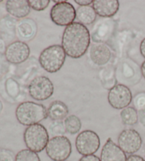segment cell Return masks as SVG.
I'll return each mask as SVG.
<instances>
[{
	"instance_id": "obj_29",
	"label": "cell",
	"mask_w": 145,
	"mask_h": 161,
	"mask_svg": "<svg viewBox=\"0 0 145 161\" xmlns=\"http://www.w3.org/2000/svg\"><path fill=\"white\" fill-rule=\"evenodd\" d=\"M139 50H140L141 55L145 58V38L141 41L140 46H139Z\"/></svg>"
},
{
	"instance_id": "obj_23",
	"label": "cell",
	"mask_w": 145,
	"mask_h": 161,
	"mask_svg": "<svg viewBox=\"0 0 145 161\" xmlns=\"http://www.w3.org/2000/svg\"><path fill=\"white\" fill-rule=\"evenodd\" d=\"M49 131L51 134L55 136H61L67 132L65 124L62 121H53L49 126Z\"/></svg>"
},
{
	"instance_id": "obj_16",
	"label": "cell",
	"mask_w": 145,
	"mask_h": 161,
	"mask_svg": "<svg viewBox=\"0 0 145 161\" xmlns=\"http://www.w3.org/2000/svg\"><path fill=\"white\" fill-rule=\"evenodd\" d=\"M30 8L28 0H8L6 10L9 15L17 19H23L30 14Z\"/></svg>"
},
{
	"instance_id": "obj_5",
	"label": "cell",
	"mask_w": 145,
	"mask_h": 161,
	"mask_svg": "<svg viewBox=\"0 0 145 161\" xmlns=\"http://www.w3.org/2000/svg\"><path fill=\"white\" fill-rule=\"evenodd\" d=\"M55 4L50 12L52 21L59 26H68L76 19V9L66 1H53Z\"/></svg>"
},
{
	"instance_id": "obj_7",
	"label": "cell",
	"mask_w": 145,
	"mask_h": 161,
	"mask_svg": "<svg viewBox=\"0 0 145 161\" xmlns=\"http://www.w3.org/2000/svg\"><path fill=\"white\" fill-rule=\"evenodd\" d=\"M101 145L99 135L91 130H85L79 133L75 141L77 151L84 155H94L98 151Z\"/></svg>"
},
{
	"instance_id": "obj_3",
	"label": "cell",
	"mask_w": 145,
	"mask_h": 161,
	"mask_svg": "<svg viewBox=\"0 0 145 161\" xmlns=\"http://www.w3.org/2000/svg\"><path fill=\"white\" fill-rule=\"evenodd\" d=\"M66 53L61 45H52L45 48L39 55V63L47 73L59 71L65 63Z\"/></svg>"
},
{
	"instance_id": "obj_11",
	"label": "cell",
	"mask_w": 145,
	"mask_h": 161,
	"mask_svg": "<svg viewBox=\"0 0 145 161\" xmlns=\"http://www.w3.org/2000/svg\"><path fill=\"white\" fill-rule=\"evenodd\" d=\"M30 50L24 41H16L6 47L4 55L8 62L12 64H21L29 58Z\"/></svg>"
},
{
	"instance_id": "obj_22",
	"label": "cell",
	"mask_w": 145,
	"mask_h": 161,
	"mask_svg": "<svg viewBox=\"0 0 145 161\" xmlns=\"http://www.w3.org/2000/svg\"><path fill=\"white\" fill-rule=\"evenodd\" d=\"M16 161H40L37 153L29 149H24L16 155Z\"/></svg>"
},
{
	"instance_id": "obj_10",
	"label": "cell",
	"mask_w": 145,
	"mask_h": 161,
	"mask_svg": "<svg viewBox=\"0 0 145 161\" xmlns=\"http://www.w3.org/2000/svg\"><path fill=\"white\" fill-rule=\"evenodd\" d=\"M118 145L125 153L133 155L141 148L142 139L136 130L125 129L118 136Z\"/></svg>"
},
{
	"instance_id": "obj_24",
	"label": "cell",
	"mask_w": 145,
	"mask_h": 161,
	"mask_svg": "<svg viewBox=\"0 0 145 161\" xmlns=\"http://www.w3.org/2000/svg\"><path fill=\"white\" fill-rule=\"evenodd\" d=\"M31 9L35 11H43L49 6L50 0H29Z\"/></svg>"
},
{
	"instance_id": "obj_20",
	"label": "cell",
	"mask_w": 145,
	"mask_h": 161,
	"mask_svg": "<svg viewBox=\"0 0 145 161\" xmlns=\"http://www.w3.org/2000/svg\"><path fill=\"white\" fill-rule=\"evenodd\" d=\"M121 118L125 125L133 126L138 121L137 111L132 107H127L121 111Z\"/></svg>"
},
{
	"instance_id": "obj_4",
	"label": "cell",
	"mask_w": 145,
	"mask_h": 161,
	"mask_svg": "<svg viewBox=\"0 0 145 161\" xmlns=\"http://www.w3.org/2000/svg\"><path fill=\"white\" fill-rule=\"evenodd\" d=\"M24 140L28 149L40 153L46 148L49 134L43 125L37 124L28 126L24 133Z\"/></svg>"
},
{
	"instance_id": "obj_6",
	"label": "cell",
	"mask_w": 145,
	"mask_h": 161,
	"mask_svg": "<svg viewBox=\"0 0 145 161\" xmlns=\"http://www.w3.org/2000/svg\"><path fill=\"white\" fill-rule=\"evenodd\" d=\"M46 153L53 161H66L72 153V143L65 136L52 137L46 148Z\"/></svg>"
},
{
	"instance_id": "obj_1",
	"label": "cell",
	"mask_w": 145,
	"mask_h": 161,
	"mask_svg": "<svg viewBox=\"0 0 145 161\" xmlns=\"http://www.w3.org/2000/svg\"><path fill=\"white\" fill-rule=\"evenodd\" d=\"M91 43V34L87 27L74 22L64 30L62 46L66 55L74 59L82 57Z\"/></svg>"
},
{
	"instance_id": "obj_28",
	"label": "cell",
	"mask_w": 145,
	"mask_h": 161,
	"mask_svg": "<svg viewBox=\"0 0 145 161\" xmlns=\"http://www.w3.org/2000/svg\"><path fill=\"white\" fill-rule=\"evenodd\" d=\"M77 4L80 5V7L90 6L91 4H93L92 0H75L74 1Z\"/></svg>"
},
{
	"instance_id": "obj_8",
	"label": "cell",
	"mask_w": 145,
	"mask_h": 161,
	"mask_svg": "<svg viewBox=\"0 0 145 161\" xmlns=\"http://www.w3.org/2000/svg\"><path fill=\"white\" fill-rule=\"evenodd\" d=\"M29 94L37 101H45L51 98L54 92L53 83L46 76L35 77L29 85Z\"/></svg>"
},
{
	"instance_id": "obj_34",
	"label": "cell",
	"mask_w": 145,
	"mask_h": 161,
	"mask_svg": "<svg viewBox=\"0 0 145 161\" xmlns=\"http://www.w3.org/2000/svg\"><path fill=\"white\" fill-rule=\"evenodd\" d=\"M66 161H67V160H66Z\"/></svg>"
},
{
	"instance_id": "obj_27",
	"label": "cell",
	"mask_w": 145,
	"mask_h": 161,
	"mask_svg": "<svg viewBox=\"0 0 145 161\" xmlns=\"http://www.w3.org/2000/svg\"><path fill=\"white\" fill-rule=\"evenodd\" d=\"M126 161H145L144 158L138 155H130L127 158Z\"/></svg>"
},
{
	"instance_id": "obj_33",
	"label": "cell",
	"mask_w": 145,
	"mask_h": 161,
	"mask_svg": "<svg viewBox=\"0 0 145 161\" xmlns=\"http://www.w3.org/2000/svg\"><path fill=\"white\" fill-rule=\"evenodd\" d=\"M144 160H145V151H144Z\"/></svg>"
},
{
	"instance_id": "obj_15",
	"label": "cell",
	"mask_w": 145,
	"mask_h": 161,
	"mask_svg": "<svg viewBox=\"0 0 145 161\" xmlns=\"http://www.w3.org/2000/svg\"><path fill=\"white\" fill-rule=\"evenodd\" d=\"M37 32V25L31 19H24L19 21L16 26V34L19 39L30 41Z\"/></svg>"
},
{
	"instance_id": "obj_25",
	"label": "cell",
	"mask_w": 145,
	"mask_h": 161,
	"mask_svg": "<svg viewBox=\"0 0 145 161\" xmlns=\"http://www.w3.org/2000/svg\"><path fill=\"white\" fill-rule=\"evenodd\" d=\"M0 161H16V155L9 150L0 148Z\"/></svg>"
},
{
	"instance_id": "obj_21",
	"label": "cell",
	"mask_w": 145,
	"mask_h": 161,
	"mask_svg": "<svg viewBox=\"0 0 145 161\" xmlns=\"http://www.w3.org/2000/svg\"><path fill=\"white\" fill-rule=\"evenodd\" d=\"M66 131L71 135L77 134L82 128V122L80 119L75 115H70L64 121Z\"/></svg>"
},
{
	"instance_id": "obj_12",
	"label": "cell",
	"mask_w": 145,
	"mask_h": 161,
	"mask_svg": "<svg viewBox=\"0 0 145 161\" xmlns=\"http://www.w3.org/2000/svg\"><path fill=\"white\" fill-rule=\"evenodd\" d=\"M100 160L101 161H126L127 156L126 153L118 145L114 143L110 138H108L102 148Z\"/></svg>"
},
{
	"instance_id": "obj_9",
	"label": "cell",
	"mask_w": 145,
	"mask_h": 161,
	"mask_svg": "<svg viewBox=\"0 0 145 161\" xmlns=\"http://www.w3.org/2000/svg\"><path fill=\"white\" fill-rule=\"evenodd\" d=\"M132 94L126 85L118 84L110 89L108 94V103L115 109H123L130 104Z\"/></svg>"
},
{
	"instance_id": "obj_26",
	"label": "cell",
	"mask_w": 145,
	"mask_h": 161,
	"mask_svg": "<svg viewBox=\"0 0 145 161\" xmlns=\"http://www.w3.org/2000/svg\"><path fill=\"white\" fill-rule=\"evenodd\" d=\"M79 161H101V160L96 155H89L82 157Z\"/></svg>"
},
{
	"instance_id": "obj_14",
	"label": "cell",
	"mask_w": 145,
	"mask_h": 161,
	"mask_svg": "<svg viewBox=\"0 0 145 161\" xmlns=\"http://www.w3.org/2000/svg\"><path fill=\"white\" fill-rule=\"evenodd\" d=\"M92 7L99 16L112 17L118 12L120 2L118 0H94Z\"/></svg>"
},
{
	"instance_id": "obj_13",
	"label": "cell",
	"mask_w": 145,
	"mask_h": 161,
	"mask_svg": "<svg viewBox=\"0 0 145 161\" xmlns=\"http://www.w3.org/2000/svg\"><path fill=\"white\" fill-rule=\"evenodd\" d=\"M89 55L94 64L103 66L109 62L111 58V51L106 44L98 42L94 43L91 46Z\"/></svg>"
},
{
	"instance_id": "obj_32",
	"label": "cell",
	"mask_w": 145,
	"mask_h": 161,
	"mask_svg": "<svg viewBox=\"0 0 145 161\" xmlns=\"http://www.w3.org/2000/svg\"><path fill=\"white\" fill-rule=\"evenodd\" d=\"M1 2H2V0H0V3H1Z\"/></svg>"
},
{
	"instance_id": "obj_31",
	"label": "cell",
	"mask_w": 145,
	"mask_h": 161,
	"mask_svg": "<svg viewBox=\"0 0 145 161\" xmlns=\"http://www.w3.org/2000/svg\"><path fill=\"white\" fill-rule=\"evenodd\" d=\"M2 109H3V104H2V102L0 101V112H2Z\"/></svg>"
},
{
	"instance_id": "obj_30",
	"label": "cell",
	"mask_w": 145,
	"mask_h": 161,
	"mask_svg": "<svg viewBox=\"0 0 145 161\" xmlns=\"http://www.w3.org/2000/svg\"><path fill=\"white\" fill-rule=\"evenodd\" d=\"M141 73H142V76H143L144 78L145 79V61H144V62L142 63L141 65Z\"/></svg>"
},
{
	"instance_id": "obj_19",
	"label": "cell",
	"mask_w": 145,
	"mask_h": 161,
	"mask_svg": "<svg viewBox=\"0 0 145 161\" xmlns=\"http://www.w3.org/2000/svg\"><path fill=\"white\" fill-rule=\"evenodd\" d=\"M96 13L91 6L79 7L76 9V19L83 25H90L96 19Z\"/></svg>"
},
{
	"instance_id": "obj_17",
	"label": "cell",
	"mask_w": 145,
	"mask_h": 161,
	"mask_svg": "<svg viewBox=\"0 0 145 161\" xmlns=\"http://www.w3.org/2000/svg\"><path fill=\"white\" fill-rule=\"evenodd\" d=\"M68 114V107L60 100L52 102L47 109V116L52 121H62L65 119Z\"/></svg>"
},
{
	"instance_id": "obj_2",
	"label": "cell",
	"mask_w": 145,
	"mask_h": 161,
	"mask_svg": "<svg viewBox=\"0 0 145 161\" xmlns=\"http://www.w3.org/2000/svg\"><path fill=\"white\" fill-rule=\"evenodd\" d=\"M15 114L19 123L26 126L39 124L48 117L46 107L43 104L33 102H24L19 104Z\"/></svg>"
},
{
	"instance_id": "obj_18",
	"label": "cell",
	"mask_w": 145,
	"mask_h": 161,
	"mask_svg": "<svg viewBox=\"0 0 145 161\" xmlns=\"http://www.w3.org/2000/svg\"><path fill=\"white\" fill-rule=\"evenodd\" d=\"M17 22L9 16H4L0 21V34L2 38L5 41L12 39L16 34V26Z\"/></svg>"
}]
</instances>
